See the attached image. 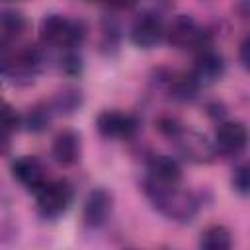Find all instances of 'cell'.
I'll list each match as a JSON object with an SVG mask.
<instances>
[{
  "instance_id": "10",
  "label": "cell",
  "mask_w": 250,
  "mask_h": 250,
  "mask_svg": "<svg viewBox=\"0 0 250 250\" xmlns=\"http://www.w3.org/2000/svg\"><path fill=\"white\" fill-rule=\"evenodd\" d=\"M109 211H111V197H109V193L105 189H94L86 197L82 219H84V223L88 227H100L107 219Z\"/></svg>"
},
{
  "instance_id": "3",
  "label": "cell",
  "mask_w": 250,
  "mask_h": 250,
  "mask_svg": "<svg viewBox=\"0 0 250 250\" xmlns=\"http://www.w3.org/2000/svg\"><path fill=\"white\" fill-rule=\"evenodd\" d=\"M72 201V188L66 180L45 182L37 189V209L43 217H59Z\"/></svg>"
},
{
  "instance_id": "1",
  "label": "cell",
  "mask_w": 250,
  "mask_h": 250,
  "mask_svg": "<svg viewBox=\"0 0 250 250\" xmlns=\"http://www.w3.org/2000/svg\"><path fill=\"white\" fill-rule=\"evenodd\" d=\"M86 35V27L80 21L66 20L64 16L51 14L41 20L39 37L45 45L53 47H74Z\"/></svg>"
},
{
  "instance_id": "17",
  "label": "cell",
  "mask_w": 250,
  "mask_h": 250,
  "mask_svg": "<svg viewBox=\"0 0 250 250\" xmlns=\"http://www.w3.org/2000/svg\"><path fill=\"white\" fill-rule=\"evenodd\" d=\"M18 123H20V117H18L16 109L10 104L0 100V129L10 133V131H14L18 127Z\"/></svg>"
},
{
  "instance_id": "11",
  "label": "cell",
  "mask_w": 250,
  "mask_h": 250,
  "mask_svg": "<svg viewBox=\"0 0 250 250\" xmlns=\"http://www.w3.org/2000/svg\"><path fill=\"white\" fill-rule=\"evenodd\" d=\"M148 172H150L152 182L160 186H174L182 178L180 164L172 156H164V154H156L148 162Z\"/></svg>"
},
{
  "instance_id": "23",
  "label": "cell",
  "mask_w": 250,
  "mask_h": 250,
  "mask_svg": "<svg viewBox=\"0 0 250 250\" xmlns=\"http://www.w3.org/2000/svg\"><path fill=\"white\" fill-rule=\"evenodd\" d=\"M240 62L244 66H248V39H244L240 43Z\"/></svg>"
},
{
  "instance_id": "19",
  "label": "cell",
  "mask_w": 250,
  "mask_h": 250,
  "mask_svg": "<svg viewBox=\"0 0 250 250\" xmlns=\"http://www.w3.org/2000/svg\"><path fill=\"white\" fill-rule=\"evenodd\" d=\"M232 186L236 191H240L242 195L248 193V188H250V174H248V166L242 164L234 170V176H232Z\"/></svg>"
},
{
  "instance_id": "24",
  "label": "cell",
  "mask_w": 250,
  "mask_h": 250,
  "mask_svg": "<svg viewBox=\"0 0 250 250\" xmlns=\"http://www.w3.org/2000/svg\"><path fill=\"white\" fill-rule=\"evenodd\" d=\"M8 2H14V0H8Z\"/></svg>"
},
{
  "instance_id": "21",
  "label": "cell",
  "mask_w": 250,
  "mask_h": 250,
  "mask_svg": "<svg viewBox=\"0 0 250 250\" xmlns=\"http://www.w3.org/2000/svg\"><path fill=\"white\" fill-rule=\"evenodd\" d=\"M10 57H12V49H8V45L0 43V70L10 68Z\"/></svg>"
},
{
  "instance_id": "4",
  "label": "cell",
  "mask_w": 250,
  "mask_h": 250,
  "mask_svg": "<svg viewBox=\"0 0 250 250\" xmlns=\"http://www.w3.org/2000/svg\"><path fill=\"white\" fill-rule=\"evenodd\" d=\"M166 37H168V43L176 49H191V47L203 49V45H205V31L199 29L195 20L186 14L178 16L168 25Z\"/></svg>"
},
{
  "instance_id": "5",
  "label": "cell",
  "mask_w": 250,
  "mask_h": 250,
  "mask_svg": "<svg viewBox=\"0 0 250 250\" xmlns=\"http://www.w3.org/2000/svg\"><path fill=\"white\" fill-rule=\"evenodd\" d=\"M96 127L104 137H131L137 129V121L121 111H102L96 119Z\"/></svg>"
},
{
  "instance_id": "15",
  "label": "cell",
  "mask_w": 250,
  "mask_h": 250,
  "mask_svg": "<svg viewBox=\"0 0 250 250\" xmlns=\"http://www.w3.org/2000/svg\"><path fill=\"white\" fill-rule=\"evenodd\" d=\"M80 90L76 88H64L62 92L57 94L55 98V107L61 111V113H72L74 109H78L80 105Z\"/></svg>"
},
{
  "instance_id": "7",
  "label": "cell",
  "mask_w": 250,
  "mask_h": 250,
  "mask_svg": "<svg viewBox=\"0 0 250 250\" xmlns=\"http://www.w3.org/2000/svg\"><path fill=\"white\" fill-rule=\"evenodd\" d=\"M164 35V29H162V23L156 16H150V14H145L141 18L135 20L133 27H131V39L137 47H154Z\"/></svg>"
},
{
  "instance_id": "6",
  "label": "cell",
  "mask_w": 250,
  "mask_h": 250,
  "mask_svg": "<svg viewBox=\"0 0 250 250\" xmlns=\"http://www.w3.org/2000/svg\"><path fill=\"white\" fill-rule=\"evenodd\" d=\"M248 131L240 121H225L217 127L215 143L227 154H236L246 146Z\"/></svg>"
},
{
  "instance_id": "12",
  "label": "cell",
  "mask_w": 250,
  "mask_h": 250,
  "mask_svg": "<svg viewBox=\"0 0 250 250\" xmlns=\"http://www.w3.org/2000/svg\"><path fill=\"white\" fill-rule=\"evenodd\" d=\"M223 57L211 51L209 47L201 49L197 59H195V68L193 74L197 80H217L223 74Z\"/></svg>"
},
{
  "instance_id": "13",
  "label": "cell",
  "mask_w": 250,
  "mask_h": 250,
  "mask_svg": "<svg viewBox=\"0 0 250 250\" xmlns=\"http://www.w3.org/2000/svg\"><path fill=\"white\" fill-rule=\"evenodd\" d=\"M230 244H232L230 232L223 225L207 227L201 232V238H199V246L205 248V250H227V248H230Z\"/></svg>"
},
{
  "instance_id": "14",
  "label": "cell",
  "mask_w": 250,
  "mask_h": 250,
  "mask_svg": "<svg viewBox=\"0 0 250 250\" xmlns=\"http://www.w3.org/2000/svg\"><path fill=\"white\" fill-rule=\"evenodd\" d=\"M199 88V80L195 74H178L170 80V94L176 100H191Z\"/></svg>"
},
{
  "instance_id": "18",
  "label": "cell",
  "mask_w": 250,
  "mask_h": 250,
  "mask_svg": "<svg viewBox=\"0 0 250 250\" xmlns=\"http://www.w3.org/2000/svg\"><path fill=\"white\" fill-rule=\"evenodd\" d=\"M49 123V111L47 109H39V107H33L27 115V127L31 131H43Z\"/></svg>"
},
{
  "instance_id": "16",
  "label": "cell",
  "mask_w": 250,
  "mask_h": 250,
  "mask_svg": "<svg viewBox=\"0 0 250 250\" xmlns=\"http://www.w3.org/2000/svg\"><path fill=\"white\" fill-rule=\"evenodd\" d=\"M0 29L6 35L16 37L25 29V18L20 12H4L0 16Z\"/></svg>"
},
{
  "instance_id": "2",
  "label": "cell",
  "mask_w": 250,
  "mask_h": 250,
  "mask_svg": "<svg viewBox=\"0 0 250 250\" xmlns=\"http://www.w3.org/2000/svg\"><path fill=\"white\" fill-rule=\"evenodd\" d=\"M152 201L154 205L170 219L176 221H189L195 213V199L191 193L176 189L174 186H160L152 182Z\"/></svg>"
},
{
  "instance_id": "22",
  "label": "cell",
  "mask_w": 250,
  "mask_h": 250,
  "mask_svg": "<svg viewBox=\"0 0 250 250\" xmlns=\"http://www.w3.org/2000/svg\"><path fill=\"white\" fill-rule=\"evenodd\" d=\"M105 2L115 10H131L133 6H137L139 0H105Z\"/></svg>"
},
{
  "instance_id": "9",
  "label": "cell",
  "mask_w": 250,
  "mask_h": 250,
  "mask_svg": "<svg viewBox=\"0 0 250 250\" xmlns=\"http://www.w3.org/2000/svg\"><path fill=\"white\" fill-rule=\"evenodd\" d=\"M53 158L61 166H72L80 156V137L72 129L61 131L53 141Z\"/></svg>"
},
{
  "instance_id": "20",
  "label": "cell",
  "mask_w": 250,
  "mask_h": 250,
  "mask_svg": "<svg viewBox=\"0 0 250 250\" xmlns=\"http://www.w3.org/2000/svg\"><path fill=\"white\" fill-rule=\"evenodd\" d=\"M158 129L164 133V135H178L180 131H182V127H180V123L176 121V119H172V117H162L160 121H158Z\"/></svg>"
},
{
  "instance_id": "8",
  "label": "cell",
  "mask_w": 250,
  "mask_h": 250,
  "mask_svg": "<svg viewBox=\"0 0 250 250\" xmlns=\"http://www.w3.org/2000/svg\"><path fill=\"white\" fill-rule=\"evenodd\" d=\"M12 174H14V178L20 184H23L25 188L35 189V191L47 182L45 168H43V164L35 156H21V158H18L12 164Z\"/></svg>"
}]
</instances>
